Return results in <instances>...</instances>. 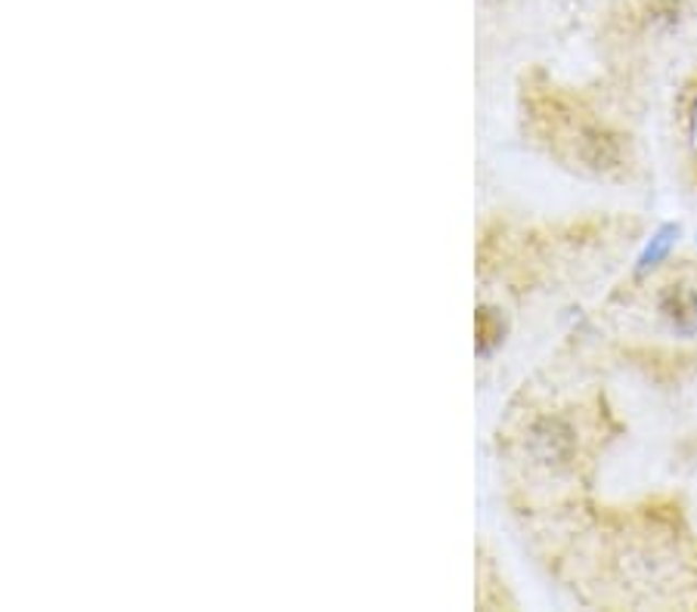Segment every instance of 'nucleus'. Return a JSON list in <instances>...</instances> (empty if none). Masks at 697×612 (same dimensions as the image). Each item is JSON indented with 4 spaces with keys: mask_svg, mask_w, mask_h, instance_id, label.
<instances>
[{
    "mask_svg": "<svg viewBox=\"0 0 697 612\" xmlns=\"http://www.w3.org/2000/svg\"><path fill=\"white\" fill-rule=\"evenodd\" d=\"M695 111H697V69L695 74L685 81V87L679 93V118L685 125H692L695 121Z\"/></svg>",
    "mask_w": 697,
    "mask_h": 612,
    "instance_id": "f257e3e1",
    "label": "nucleus"
}]
</instances>
